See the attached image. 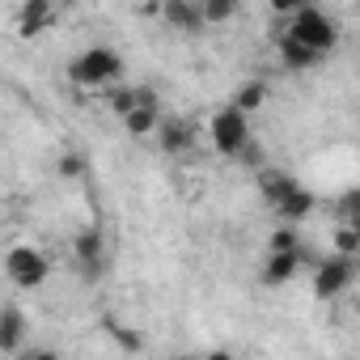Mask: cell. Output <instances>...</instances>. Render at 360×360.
Masks as SVG:
<instances>
[{"instance_id": "2", "label": "cell", "mask_w": 360, "mask_h": 360, "mask_svg": "<svg viewBox=\"0 0 360 360\" xmlns=\"http://www.w3.org/2000/svg\"><path fill=\"white\" fill-rule=\"evenodd\" d=\"M284 34H292L297 43H305L309 51H318V56H330L335 47H339V26L322 13V9H314V5H301L297 13H288V30Z\"/></svg>"}, {"instance_id": "21", "label": "cell", "mask_w": 360, "mask_h": 360, "mask_svg": "<svg viewBox=\"0 0 360 360\" xmlns=\"http://www.w3.org/2000/svg\"><path fill=\"white\" fill-rule=\"evenodd\" d=\"M292 246H301L297 225H280V229L271 233V242H267V250H292Z\"/></svg>"}, {"instance_id": "5", "label": "cell", "mask_w": 360, "mask_h": 360, "mask_svg": "<svg viewBox=\"0 0 360 360\" xmlns=\"http://www.w3.org/2000/svg\"><path fill=\"white\" fill-rule=\"evenodd\" d=\"M352 280H356V267H352V259H347V255H335V259L318 263V271H314V297L330 301V297L347 292V288H352Z\"/></svg>"}, {"instance_id": "13", "label": "cell", "mask_w": 360, "mask_h": 360, "mask_svg": "<svg viewBox=\"0 0 360 360\" xmlns=\"http://www.w3.org/2000/svg\"><path fill=\"white\" fill-rule=\"evenodd\" d=\"M26 326H30V318L22 314V305H5V309H0V352H22Z\"/></svg>"}, {"instance_id": "11", "label": "cell", "mask_w": 360, "mask_h": 360, "mask_svg": "<svg viewBox=\"0 0 360 360\" xmlns=\"http://www.w3.org/2000/svg\"><path fill=\"white\" fill-rule=\"evenodd\" d=\"M153 136H157V144H161L169 157H178V153L195 148V131H191V123H183V119H161Z\"/></svg>"}, {"instance_id": "23", "label": "cell", "mask_w": 360, "mask_h": 360, "mask_svg": "<svg viewBox=\"0 0 360 360\" xmlns=\"http://www.w3.org/2000/svg\"><path fill=\"white\" fill-rule=\"evenodd\" d=\"M115 339H119V343H123V347H131V352H136V347H140V339H136V335H127V330H115Z\"/></svg>"}, {"instance_id": "18", "label": "cell", "mask_w": 360, "mask_h": 360, "mask_svg": "<svg viewBox=\"0 0 360 360\" xmlns=\"http://www.w3.org/2000/svg\"><path fill=\"white\" fill-rule=\"evenodd\" d=\"M356 246H360V225L356 221H343L339 225V233H335V255H356Z\"/></svg>"}, {"instance_id": "14", "label": "cell", "mask_w": 360, "mask_h": 360, "mask_svg": "<svg viewBox=\"0 0 360 360\" xmlns=\"http://www.w3.org/2000/svg\"><path fill=\"white\" fill-rule=\"evenodd\" d=\"M280 60H284V68H297V72H301V68H314L322 56L309 51L305 43H297L292 34H284V39H280Z\"/></svg>"}, {"instance_id": "19", "label": "cell", "mask_w": 360, "mask_h": 360, "mask_svg": "<svg viewBox=\"0 0 360 360\" xmlns=\"http://www.w3.org/2000/svg\"><path fill=\"white\" fill-rule=\"evenodd\" d=\"M148 94H140V89H127V85H119V89H110V110L115 115H127L136 102H144Z\"/></svg>"}, {"instance_id": "6", "label": "cell", "mask_w": 360, "mask_h": 360, "mask_svg": "<svg viewBox=\"0 0 360 360\" xmlns=\"http://www.w3.org/2000/svg\"><path fill=\"white\" fill-rule=\"evenodd\" d=\"M72 259L81 263L85 276H98V267L106 263V233L98 225H85L77 238H72Z\"/></svg>"}, {"instance_id": "16", "label": "cell", "mask_w": 360, "mask_h": 360, "mask_svg": "<svg viewBox=\"0 0 360 360\" xmlns=\"http://www.w3.org/2000/svg\"><path fill=\"white\" fill-rule=\"evenodd\" d=\"M263 102H267V85H263V81H242V85H238V98H233V106H238L242 115H255Z\"/></svg>"}, {"instance_id": "15", "label": "cell", "mask_w": 360, "mask_h": 360, "mask_svg": "<svg viewBox=\"0 0 360 360\" xmlns=\"http://www.w3.org/2000/svg\"><path fill=\"white\" fill-rule=\"evenodd\" d=\"M242 9V0H200V18L204 26H229Z\"/></svg>"}, {"instance_id": "9", "label": "cell", "mask_w": 360, "mask_h": 360, "mask_svg": "<svg viewBox=\"0 0 360 360\" xmlns=\"http://www.w3.org/2000/svg\"><path fill=\"white\" fill-rule=\"evenodd\" d=\"M301 259H305V250H301V246H292V250H267V259H263V284H267V288L288 284V280L297 276Z\"/></svg>"}, {"instance_id": "22", "label": "cell", "mask_w": 360, "mask_h": 360, "mask_svg": "<svg viewBox=\"0 0 360 360\" xmlns=\"http://www.w3.org/2000/svg\"><path fill=\"white\" fill-rule=\"evenodd\" d=\"M301 5H305V0H271V9H276L280 18H288V13H297Z\"/></svg>"}, {"instance_id": "4", "label": "cell", "mask_w": 360, "mask_h": 360, "mask_svg": "<svg viewBox=\"0 0 360 360\" xmlns=\"http://www.w3.org/2000/svg\"><path fill=\"white\" fill-rule=\"evenodd\" d=\"M246 119H250V115H242L238 106H221V110L212 115L208 136H212L217 153H225V157H242V148L250 144V123H246Z\"/></svg>"}, {"instance_id": "8", "label": "cell", "mask_w": 360, "mask_h": 360, "mask_svg": "<svg viewBox=\"0 0 360 360\" xmlns=\"http://www.w3.org/2000/svg\"><path fill=\"white\" fill-rule=\"evenodd\" d=\"M157 18H161L169 30H178V34H195V30H204L200 0H161Z\"/></svg>"}, {"instance_id": "1", "label": "cell", "mask_w": 360, "mask_h": 360, "mask_svg": "<svg viewBox=\"0 0 360 360\" xmlns=\"http://www.w3.org/2000/svg\"><path fill=\"white\" fill-rule=\"evenodd\" d=\"M68 77H72L77 89H106V85H119V77H123V56H119L115 47H85V51L72 60Z\"/></svg>"}, {"instance_id": "17", "label": "cell", "mask_w": 360, "mask_h": 360, "mask_svg": "<svg viewBox=\"0 0 360 360\" xmlns=\"http://www.w3.org/2000/svg\"><path fill=\"white\" fill-rule=\"evenodd\" d=\"M288 187H292V178H288V174H280V169H263V174H259V191H263V200H267V204H276Z\"/></svg>"}, {"instance_id": "10", "label": "cell", "mask_w": 360, "mask_h": 360, "mask_svg": "<svg viewBox=\"0 0 360 360\" xmlns=\"http://www.w3.org/2000/svg\"><path fill=\"white\" fill-rule=\"evenodd\" d=\"M271 208H276V217H280L284 225H301V221L314 212V195H309L301 183H292V187H288V191L271 204Z\"/></svg>"}, {"instance_id": "7", "label": "cell", "mask_w": 360, "mask_h": 360, "mask_svg": "<svg viewBox=\"0 0 360 360\" xmlns=\"http://www.w3.org/2000/svg\"><path fill=\"white\" fill-rule=\"evenodd\" d=\"M51 26H56V0H22L18 5V34L22 39H39Z\"/></svg>"}, {"instance_id": "20", "label": "cell", "mask_w": 360, "mask_h": 360, "mask_svg": "<svg viewBox=\"0 0 360 360\" xmlns=\"http://www.w3.org/2000/svg\"><path fill=\"white\" fill-rule=\"evenodd\" d=\"M85 169H89V165H85L81 153H64V157L56 161V174H60V178H81Z\"/></svg>"}, {"instance_id": "3", "label": "cell", "mask_w": 360, "mask_h": 360, "mask_svg": "<svg viewBox=\"0 0 360 360\" xmlns=\"http://www.w3.org/2000/svg\"><path fill=\"white\" fill-rule=\"evenodd\" d=\"M5 276L13 280V288H43L47 276H51V259L39 250V246H13L5 255Z\"/></svg>"}, {"instance_id": "12", "label": "cell", "mask_w": 360, "mask_h": 360, "mask_svg": "<svg viewBox=\"0 0 360 360\" xmlns=\"http://www.w3.org/2000/svg\"><path fill=\"white\" fill-rule=\"evenodd\" d=\"M119 123H123V131H127V136L144 140V136H153V131H157L161 110H157V102H153V98H144V102H136L127 115H119Z\"/></svg>"}]
</instances>
